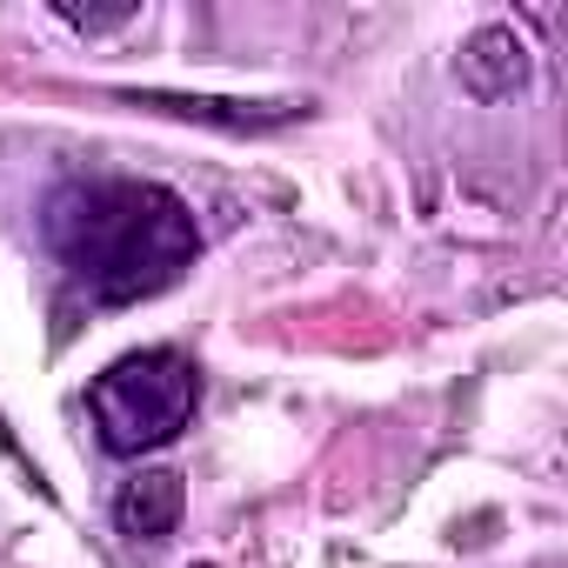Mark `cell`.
Masks as SVG:
<instances>
[{
  "label": "cell",
  "mask_w": 568,
  "mask_h": 568,
  "mask_svg": "<svg viewBox=\"0 0 568 568\" xmlns=\"http://www.w3.org/2000/svg\"><path fill=\"white\" fill-rule=\"evenodd\" d=\"M41 234L94 302H148L194 267L201 227L154 181H68L48 194Z\"/></svg>",
  "instance_id": "6da1fadb"
},
{
  "label": "cell",
  "mask_w": 568,
  "mask_h": 568,
  "mask_svg": "<svg viewBox=\"0 0 568 568\" xmlns=\"http://www.w3.org/2000/svg\"><path fill=\"white\" fill-rule=\"evenodd\" d=\"M194 402H201V375H194V362L174 355V348L121 355V362L101 368L94 388H88V415H94V435H101L108 455L168 448V442L194 422Z\"/></svg>",
  "instance_id": "7a4b0ae2"
},
{
  "label": "cell",
  "mask_w": 568,
  "mask_h": 568,
  "mask_svg": "<svg viewBox=\"0 0 568 568\" xmlns=\"http://www.w3.org/2000/svg\"><path fill=\"white\" fill-rule=\"evenodd\" d=\"M528 81V41L515 28H481L462 48V88L475 101H508Z\"/></svg>",
  "instance_id": "3957f363"
},
{
  "label": "cell",
  "mask_w": 568,
  "mask_h": 568,
  "mask_svg": "<svg viewBox=\"0 0 568 568\" xmlns=\"http://www.w3.org/2000/svg\"><path fill=\"white\" fill-rule=\"evenodd\" d=\"M181 475H168V468H141L134 481H121V495H114V528L128 535V541H161V535H174V521H181Z\"/></svg>",
  "instance_id": "277c9868"
},
{
  "label": "cell",
  "mask_w": 568,
  "mask_h": 568,
  "mask_svg": "<svg viewBox=\"0 0 568 568\" xmlns=\"http://www.w3.org/2000/svg\"><path fill=\"white\" fill-rule=\"evenodd\" d=\"M141 108H161V114H181V121H214V128H281L295 121V108H254V101H194V94H141Z\"/></svg>",
  "instance_id": "5b68a950"
},
{
  "label": "cell",
  "mask_w": 568,
  "mask_h": 568,
  "mask_svg": "<svg viewBox=\"0 0 568 568\" xmlns=\"http://www.w3.org/2000/svg\"><path fill=\"white\" fill-rule=\"evenodd\" d=\"M68 28H81V34H108V28H128L141 8H134V0H128V8H68V0H61V8H54Z\"/></svg>",
  "instance_id": "8992f818"
}]
</instances>
